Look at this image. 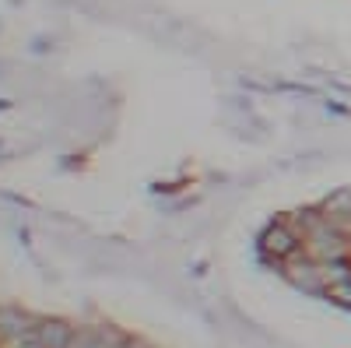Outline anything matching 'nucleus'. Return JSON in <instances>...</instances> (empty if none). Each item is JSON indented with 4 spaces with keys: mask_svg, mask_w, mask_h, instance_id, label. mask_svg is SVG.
I'll return each instance as SVG.
<instances>
[{
    "mask_svg": "<svg viewBox=\"0 0 351 348\" xmlns=\"http://www.w3.org/2000/svg\"><path fill=\"white\" fill-rule=\"evenodd\" d=\"M260 253L267 257V260H274V264L281 268L285 260H291L295 253H302V236H299V232L291 229L285 218H278L274 225L263 229V236H260Z\"/></svg>",
    "mask_w": 351,
    "mask_h": 348,
    "instance_id": "obj_1",
    "label": "nucleus"
},
{
    "mask_svg": "<svg viewBox=\"0 0 351 348\" xmlns=\"http://www.w3.org/2000/svg\"><path fill=\"white\" fill-rule=\"evenodd\" d=\"M324 299L337 303V306H351V275L348 278H337L324 288Z\"/></svg>",
    "mask_w": 351,
    "mask_h": 348,
    "instance_id": "obj_2",
    "label": "nucleus"
}]
</instances>
